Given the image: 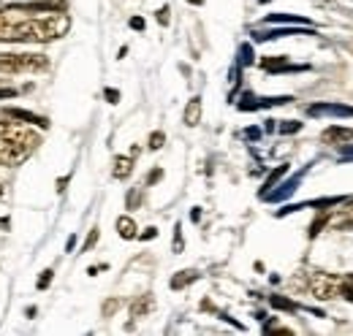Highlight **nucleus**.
<instances>
[{
  "mask_svg": "<svg viewBox=\"0 0 353 336\" xmlns=\"http://www.w3.org/2000/svg\"><path fill=\"white\" fill-rule=\"evenodd\" d=\"M345 217H348V220H353V204L348 207V209H345Z\"/></svg>",
  "mask_w": 353,
  "mask_h": 336,
  "instance_id": "21",
  "label": "nucleus"
},
{
  "mask_svg": "<svg viewBox=\"0 0 353 336\" xmlns=\"http://www.w3.org/2000/svg\"><path fill=\"white\" fill-rule=\"evenodd\" d=\"M49 65L46 54L39 52H0V71L6 74H36Z\"/></svg>",
  "mask_w": 353,
  "mask_h": 336,
  "instance_id": "1",
  "label": "nucleus"
},
{
  "mask_svg": "<svg viewBox=\"0 0 353 336\" xmlns=\"http://www.w3.org/2000/svg\"><path fill=\"white\" fill-rule=\"evenodd\" d=\"M294 130H299V123H291V125H283V133H294Z\"/></svg>",
  "mask_w": 353,
  "mask_h": 336,
  "instance_id": "18",
  "label": "nucleus"
},
{
  "mask_svg": "<svg viewBox=\"0 0 353 336\" xmlns=\"http://www.w3.org/2000/svg\"><path fill=\"white\" fill-rule=\"evenodd\" d=\"M196 277H199L196 271H179L174 280H172V288H174V291H182V288H185V285H190Z\"/></svg>",
  "mask_w": 353,
  "mask_h": 336,
  "instance_id": "9",
  "label": "nucleus"
},
{
  "mask_svg": "<svg viewBox=\"0 0 353 336\" xmlns=\"http://www.w3.org/2000/svg\"><path fill=\"white\" fill-rule=\"evenodd\" d=\"M182 120H185L188 127H196L201 123V101H199V98H193V101L185 106V117H182Z\"/></svg>",
  "mask_w": 353,
  "mask_h": 336,
  "instance_id": "5",
  "label": "nucleus"
},
{
  "mask_svg": "<svg viewBox=\"0 0 353 336\" xmlns=\"http://www.w3.org/2000/svg\"><path fill=\"white\" fill-rule=\"evenodd\" d=\"M307 291L318 301H332V298H337V295L343 293V277L326 274V271H315V274H310Z\"/></svg>",
  "mask_w": 353,
  "mask_h": 336,
  "instance_id": "2",
  "label": "nucleus"
},
{
  "mask_svg": "<svg viewBox=\"0 0 353 336\" xmlns=\"http://www.w3.org/2000/svg\"><path fill=\"white\" fill-rule=\"evenodd\" d=\"M131 28H133V30H141V28H144V19H139V17H133V19H131Z\"/></svg>",
  "mask_w": 353,
  "mask_h": 336,
  "instance_id": "17",
  "label": "nucleus"
},
{
  "mask_svg": "<svg viewBox=\"0 0 353 336\" xmlns=\"http://www.w3.org/2000/svg\"><path fill=\"white\" fill-rule=\"evenodd\" d=\"M117 306H120V301H117V298H112V301H106V306H103V317H109V315H112V312H114Z\"/></svg>",
  "mask_w": 353,
  "mask_h": 336,
  "instance_id": "13",
  "label": "nucleus"
},
{
  "mask_svg": "<svg viewBox=\"0 0 353 336\" xmlns=\"http://www.w3.org/2000/svg\"><path fill=\"white\" fill-rule=\"evenodd\" d=\"M141 239H155V228H147V233H141Z\"/></svg>",
  "mask_w": 353,
  "mask_h": 336,
  "instance_id": "20",
  "label": "nucleus"
},
{
  "mask_svg": "<svg viewBox=\"0 0 353 336\" xmlns=\"http://www.w3.org/2000/svg\"><path fill=\"white\" fill-rule=\"evenodd\" d=\"M106 98H112V103H117V98H120V95H117L114 90H106Z\"/></svg>",
  "mask_w": 353,
  "mask_h": 336,
  "instance_id": "19",
  "label": "nucleus"
},
{
  "mask_svg": "<svg viewBox=\"0 0 353 336\" xmlns=\"http://www.w3.org/2000/svg\"><path fill=\"white\" fill-rule=\"evenodd\" d=\"M131 171H133V158H123V155H120V158L114 160V176H117V179H128Z\"/></svg>",
  "mask_w": 353,
  "mask_h": 336,
  "instance_id": "8",
  "label": "nucleus"
},
{
  "mask_svg": "<svg viewBox=\"0 0 353 336\" xmlns=\"http://www.w3.org/2000/svg\"><path fill=\"white\" fill-rule=\"evenodd\" d=\"M117 233L123 236V239H136L139 233H136V222H133L131 217H117Z\"/></svg>",
  "mask_w": 353,
  "mask_h": 336,
  "instance_id": "7",
  "label": "nucleus"
},
{
  "mask_svg": "<svg viewBox=\"0 0 353 336\" xmlns=\"http://www.w3.org/2000/svg\"><path fill=\"white\" fill-rule=\"evenodd\" d=\"M28 155H30L28 147H22V144H17L14 138H8V136L0 133V166H17V163H22Z\"/></svg>",
  "mask_w": 353,
  "mask_h": 336,
  "instance_id": "3",
  "label": "nucleus"
},
{
  "mask_svg": "<svg viewBox=\"0 0 353 336\" xmlns=\"http://www.w3.org/2000/svg\"><path fill=\"white\" fill-rule=\"evenodd\" d=\"M150 309H152V295L150 293L139 295V298L131 304V317H144Z\"/></svg>",
  "mask_w": 353,
  "mask_h": 336,
  "instance_id": "6",
  "label": "nucleus"
},
{
  "mask_svg": "<svg viewBox=\"0 0 353 336\" xmlns=\"http://www.w3.org/2000/svg\"><path fill=\"white\" fill-rule=\"evenodd\" d=\"M321 141H323V144H332V147L348 144V141H353V127H343V125L326 127V130L321 133Z\"/></svg>",
  "mask_w": 353,
  "mask_h": 336,
  "instance_id": "4",
  "label": "nucleus"
},
{
  "mask_svg": "<svg viewBox=\"0 0 353 336\" xmlns=\"http://www.w3.org/2000/svg\"><path fill=\"white\" fill-rule=\"evenodd\" d=\"M193 3H204V0H193Z\"/></svg>",
  "mask_w": 353,
  "mask_h": 336,
  "instance_id": "22",
  "label": "nucleus"
},
{
  "mask_svg": "<svg viewBox=\"0 0 353 336\" xmlns=\"http://www.w3.org/2000/svg\"><path fill=\"white\" fill-rule=\"evenodd\" d=\"M343 295H345L348 301H353V274L343 277Z\"/></svg>",
  "mask_w": 353,
  "mask_h": 336,
  "instance_id": "12",
  "label": "nucleus"
},
{
  "mask_svg": "<svg viewBox=\"0 0 353 336\" xmlns=\"http://www.w3.org/2000/svg\"><path fill=\"white\" fill-rule=\"evenodd\" d=\"M158 22H161V25H169V6H163V8L158 11Z\"/></svg>",
  "mask_w": 353,
  "mask_h": 336,
  "instance_id": "14",
  "label": "nucleus"
},
{
  "mask_svg": "<svg viewBox=\"0 0 353 336\" xmlns=\"http://www.w3.org/2000/svg\"><path fill=\"white\" fill-rule=\"evenodd\" d=\"M163 141H166V136H163L161 130H155V133L150 136V149H161V147H163Z\"/></svg>",
  "mask_w": 353,
  "mask_h": 336,
  "instance_id": "11",
  "label": "nucleus"
},
{
  "mask_svg": "<svg viewBox=\"0 0 353 336\" xmlns=\"http://www.w3.org/2000/svg\"><path fill=\"white\" fill-rule=\"evenodd\" d=\"M52 274H54V271H52V269H46V271H44V277L39 280V288H41V291H44L46 285H49V280H52Z\"/></svg>",
  "mask_w": 353,
  "mask_h": 336,
  "instance_id": "15",
  "label": "nucleus"
},
{
  "mask_svg": "<svg viewBox=\"0 0 353 336\" xmlns=\"http://www.w3.org/2000/svg\"><path fill=\"white\" fill-rule=\"evenodd\" d=\"M95 242H98V231H90V239H88V244H85V250H90Z\"/></svg>",
  "mask_w": 353,
  "mask_h": 336,
  "instance_id": "16",
  "label": "nucleus"
},
{
  "mask_svg": "<svg viewBox=\"0 0 353 336\" xmlns=\"http://www.w3.org/2000/svg\"><path fill=\"white\" fill-rule=\"evenodd\" d=\"M272 306L274 309H285V312H296V304L288 301V298H280V295H272Z\"/></svg>",
  "mask_w": 353,
  "mask_h": 336,
  "instance_id": "10",
  "label": "nucleus"
}]
</instances>
